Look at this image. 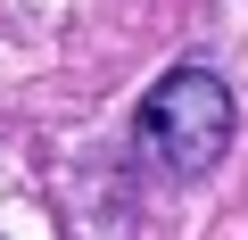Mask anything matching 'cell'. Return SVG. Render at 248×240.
Masks as SVG:
<instances>
[{
    "instance_id": "6da1fadb",
    "label": "cell",
    "mask_w": 248,
    "mask_h": 240,
    "mask_svg": "<svg viewBox=\"0 0 248 240\" xmlns=\"http://www.w3.org/2000/svg\"><path fill=\"white\" fill-rule=\"evenodd\" d=\"M232 125H240L232 83H223L215 66H199V58H190V66H166V75L141 91V108H133V141H141L149 166L174 174V182L215 174L223 149H232Z\"/></svg>"
}]
</instances>
